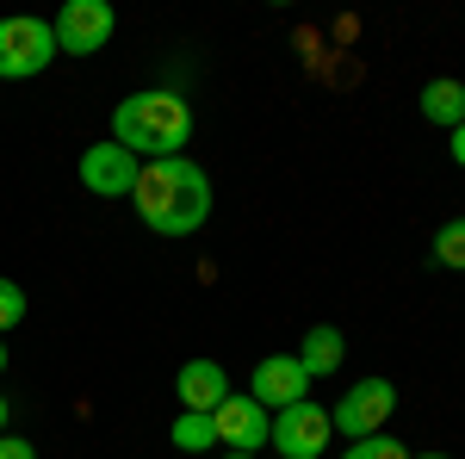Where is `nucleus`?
Wrapping results in <instances>:
<instances>
[{"label":"nucleus","instance_id":"nucleus-1","mask_svg":"<svg viewBox=\"0 0 465 459\" xmlns=\"http://www.w3.org/2000/svg\"><path fill=\"white\" fill-rule=\"evenodd\" d=\"M131 205L155 236H193L212 217V175L199 162H186V155L143 162V175L131 186Z\"/></svg>","mask_w":465,"mask_h":459},{"label":"nucleus","instance_id":"nucleus-2","mask_svg":"<svg viewBox=\"0 0 465 459\" xmlns=\"http://www.w3.org/2000/svg\"><path fill=\"white\" fill-rule=\"evenodd\" d=\"M112 143L131 149L137 162H168L193 143V106L168 94V87H149V94H131L112 112Z\"/></svg>","mask_w":465,"mask_h":459},{"label":"nucleus","instance_id":"nucleus-3","mask_svg":"<svg viewBox=\"0 0 465 459\" xmlns=\"http://www.w3.org/2000/svg\"><path fill=\"white\" fill-rule=\"evenodd\" d=\"M50 56H63L50 19H0V81H32L50 69Z\"/></svg>","mask_w":465,"mask_h":459},{"label":"nucleus","instance_id":"nucleus-4","mask_svg":"<svg viewBox=\"0 0 465 459\" xmlns=\"http://www.w3.org/2000/svg\"><path fill=\"white\" fill-rule=\"evenodd\" d=\"M397 410V385L391 379H360L348 385V397L329 410V428L348 434V441H366V434H385V416Z\"/></svg>","mask_w":465,"mask_h":459},{"label":"nucleus","instance_id":"nucleus-5","mask_svg":"<svg viewBox=\"0 0 465 459\" xmlns=\"http://www.w3.org/2000/svg\"><path fill=\"white\" fill-rule=\"evenodd\" d=\"M50 32H56V50H63V56H94V50L112 44L118 13H112L106 0H69V6L50 19Z\"/></svg>","mask_w":465,"mask_h":459},{"label":"nucleus","instance_id":"nucleus-6","mask_svg":"<svg viewBox=\"0 0 465 459\" xmlns=\"http://www.w3.org/2000/svg\"><path fill=\"white\" fill-rule=\"evenodd\" d=\"M329 434H335V428H329V410L304 397V404H292V410H280V416H273L267 447H273L280 459H322Z\"/></svg>","mask_w":465,"mask_h":459},{"label":"nucleus","instance_id":"nucleus-7","mask_svg":"<svg viewBox=\"0 0 465 459\" xmlns=\"http://www.w3.org/2000/svg\"><path fill=\"white\" fill-rule=\"evenodd\" d=\"M249 397L267 416H280V410H292V404L311 397V373L298 366V354H267V360L254 366V379H249Z\"/></svg>","mask_w":465,"mask_h":459},{"label":"nucleus","instance_id":"nucleus-8","mask_svg":"<svg viewBox=\"0 0 465 459\" xmlns=\"http://www.w3.org/2000/svg\"><path fill=\"white\" fill-rule=\"evenodd\" d=\"M143 175V162L131 155V149H118V143H94V149H81V186L87 193H100V199H131V186Z\"/></svg>","mask_w":465,"mask_h":459},{"label":"nucleus","instance_id":"nucleus-9","mask_svg":"<svg viewBox=\"0 0 465 459\" xmlns=\"http://www.w3.org/2000/svg\"><path fill=\"white\" fill-rule=\"evenodd\" d=\"M212 423H217V447H230V454H261L267 434H273V416L254 397H236V391L212 410Z\"/></svg>","mask_w":465,"mask_h":459},{"label":"nucleus","instance_id":"nucleus-10","mask_svg":"<svg viewBox=\"0 0 465 459\" xmlns=\"http://www.w3.org/2000/svg\"><path fill=\"white\" fill-rule=\"evenodd\" d=\"M174 397H180V410L212 416L217 404L230 397V373H223L217 360H186V366H180V379H174Z\"/></svg>","mask_w":465,"mask_h":459},{"label":"nucleus","instance_id":"nucleus-11","mask_svg":"<svg viewBox=\"0 0 465 459\" xmlns=\"http://www.w3.org/2000/svg\"><path fill=\"white\" fill-rule=\"evenodd\" d=\"M341 348H348V342H341V329H335V323H317V329L298 342V366H304L311 379H329V373L341 366Z\"/></svg>","mask_w":465,"mask_h":459},{"label":"nucleus","instance_id":"nucleus-12","mask_svg":"<svg viewBox=\"0 0 465 459\" xmlns=\"http://www.w3.org/2000/svg\"><path fill=\"white\" fill-rule=\"evenodd\" d=\"M422 118H429V125H447V131H460V125H465V81H453V75L429 81V87H422Z\"/></svg>","mask_w":465,"mask_h":459},{"label":"nucleus","instance_id":"nucleus-13","mask_svg":"<svg viewBox=\"0 0 465 459\" xmlns=\"http://www.w3.org/2000/svg\"><path fill=\"white\" fill-rule=\"evenodd\" d=\"M168 441H174L180 454H212V447H217V423H212V416H199V410H180L174 428H168Z\"/></svg>","mask_w":465,"mask_h":459},{"label":"nucleus","instance_id":"nucleus-14","mask_svg":"<svg viewBox=\"0 0 465 459\" xmlns=\"http://www.w3.org/2000/svg\"><path fill=\"white\" fill-rule=\"evenodd\" d=\"M434 261L453 267V274H465V217H447V224L434 230Z\"/></svg>","mask_w":465,"mask_h":459},{"label":"nucleus","instance_id":"nucleus-15","mask_svg":"<svg viewBox=\"0 0 465 459\" xmlns=\"http://www.w3.org/2000/svg\"><path fill=\"white\" fill-rule=\"evenodd\" d=\"M341 459H410V447H403L397 434H366V441H354Z\"/></svg>","mask_w":465,"mask_h":459},{"label":"nucleus","instance_id":"nucleus-16","mask_svg":"<svg viewBox=\"0 0 465 459\" xmlns=\"http://www.w3.org/2000/svg\"><path fill=\"white\" fill-rule=\"evenodd\" d=\"M19 323H25V292H19L13 280H0V335L19 329Z\"/></svg>","mask_w":465,"mask_h":459},{"label":"nucleus","instance_id":"nucleus-17","mask_svg":"<svg viewBox=\"0 0 465 459\" xmlns=\"http://www.w3.org/2000/svg\"><path fill=\"white\" fill-rule=\"evenodd\" d=\"M0 459H37V447L19 441V434H0Z\"/></svg>","mask_w":465,"mask_h":459},{"label":"nucleus","instance_id":"nucleus-18","mask_svg":"<svg viewBox=\"0 0 465 459\" xmlns=\"http://www.w3.org/2000/svg\"><path fill=\"white\" fill-rule=\"evenodd\" d=\"M447 155H453V162L465 168V125H460V131H447Z\"/></svg>","mask_w":465,"mask_h":459},{"label":"nucleus","instance_id":"nucleus-19","mask_svg":"<svg viewBox=\"0 0 465 459\" xmlns=\"http://www.w3.org/2000/svg\"><path fill=\"white\" fill-rule=\"evenodd\" d=\"M410 459H453V454H410Z\"/></svg>","mask_w":465,"mask_h":459},{"label":"nucleus","instance_id":"nucleus-20","mask_svg":"<svg viewBox=\"0 0 465 459\" xmlns=\"http://www.w3.org/2000/svg\"><path fill=\"white\" fill-rule=\"evenodd\" d=\"M0 434H6V397H0Z\"/></svg>","mask_w":465,"mask_h":459},{"label":"nucleus","instance_id":"nucleus-21","mask_svg":"<svg viewBox=\"0 0 465 459\" xmlns=\"http://www.w3.org/2000/svg\"><path fill=\"white\" fill-rule=\"evenodd\" d=\"M223 459H261V454H223Z\"/></svg>","mask_w":465,"mask_h":459},{"label":"nucleus","instance_id":"nucleus-22","mask_svg":"<svg viewBox=\"0 0 465 459\" xmlns=\"http://www.w3.org/2000/svg\"><path fill=\"white\" fill-rule=\"evenodd\" d=\"M0 366H6V348H0Z\"/></svg>","mask_w":465,"mask_h":459}]
</instances>
